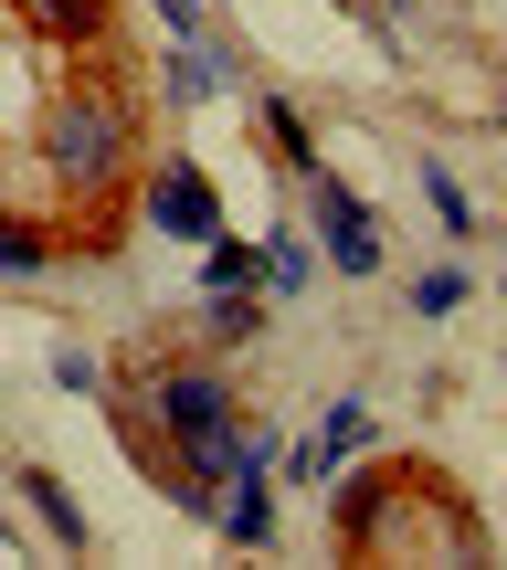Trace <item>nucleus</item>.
I'll return each mask as SVG.
<instances>
[{"label":"nucleus","mask_w":507,"mask_h":570,"mask_svg":"<svg viewBox=\"0 0 507 570\" xmlns=\"http://www.w3.org/2000/svg\"><path fill=\"white\" fill-rule=\"evenodd\" d=\"M42 169H53V190H75V202L127 190V169H138L127 106L117 96H53V106H42Z\"/></svg>","instance_id":"nucleus-1"},{"label":"nucleus","mask_w":507,"mask_h":570,"mask_svg":"<svg viewBox=\"0 0 507 570\" xmlns=\"http://www.w3.org/2000/svg\"><path fill=\"white\" fill-rule=\"evenodd\" d=\"M138 212L159 233H181V244H212V233H223V190H212V169H191V159L148 169V180H138Z\"/></svg>","instance_id":"nucleus-2"},{"label":"nucleus","mask_w":507,"mask_h":570,"mask_svg":"<svg viewBox=\"0 0 507 570\" xmlns=\"http://www.w3.org/2000/svg\"><path fill=\"white\" fill-rule=\"evenodd\" d=\"M148 412H159V433H212V423H233V381L212 360H169L148 381Z\"/></svg>","instance_id":"nucleus-3"},{"label":"nucleus","mask_w":507,"mask_h":570,"mask_svg":"<svg viewBox=\"0 0 507 570\" xmlns=\"http://www.w3.org/2000/svg\"><path fill=\"white\" fill-rule=\"evenodd\" d=\"M318 254L349 265V275H381V223H370V202L349 180H328V169H318Z\"/></svg>","instance_id":"nucleus-4"},{"label":"nucleus","mask_w":507,"mask_h":570,"mask_svg":"<svg viewBox=\"0 0 507 570\" xmlns=\"http://www.w3.org/2000/svg\"><path fill=\"white\" fill-rule=\"evenodd\" d=\"M370 433H381V423H370V402H360V391H349V402H328V412H318V433L296 444V475H318V487H328V475H339L349 454L370 444Z\"/></svg>","instance_id":"nucleus-5"},{"label":"nucleus","mask_w":507,"mask_h":570,"mask_svg":"<svg viewBox=\"0 0 507 570\" xmlns=\"http://www.w3.org/2000/svg\"><path fill=\"white\" fill-rule=\"evenodd\" d=\"M391 487H402L391 465H370V475H328V518H339V550H370V529H381Z\"/></svg>","instance_id":"nucleus-6"},{"label":"nucleus","mask_w":507,"mask_h":570,"mask_svg":"<svg viewBox=\"0 0 507 570\" xmlns=\"http://www.w3.org/2000/svg\"><path fill=\"white\" fill-rule=\"evenodd\" d=\"M212 529H223L233 550H275V475H233V487L212 497Z\"/></svg>","instance_id":"nucleus-7"},{"label":"nucleus","mask_w":507,"mask_h":570,"mask_svg":"<svg viewBox=\"0 0 507 570\" xmlns=\"http://www.w3.org/2000/svg\"><path fill=\"white\" fill-rule=\"evenodd\" d=\"M21 497H32V518L53 529V550H96V529H85V508L64 497V475H53V465H21Z\"/></svg>","instance_id":"nucleus-8"},{"label":"nucleus","mask_w":507,"mask_h":570,"mask_svg":"<svg viewBox=\"0 0 507 570\" xmlns=\"http://www.w3.org/2000/svg\"><path fill=\"white\" fill-rule=\"evenodd\" d=\"M264 306H275L264 285H233V296H202V338H212V348H254V338H264Z\"/></svg>","instance_id":"nucleus-9"},{"label":"nucleus","mask_w":507,"mask_h":570,"mask_svg":"<svg viewBox=\"0 0 507 570\" xmlns=\"http://www.w3.org/2000/svg\"><path fill=\"white\" fill-rule=\"evenodd\" d=\"M318 223L306 233H264V296H306V285H318Z\"/></svg>","instance_id":"nucleus-10"},{"label":"nucleus","mask_w":507,"mask_h":570,"mask_svg":"<svg viewBox=\"0 0 507 570\" xmlns=\"http://www.w3.org/2000/svg\"><path fill=\"white\" fill-rule=\"evenodd\" d=\"M11 11H32V32H42V42H64V53L106 42V0H11Z\"/></svg>","instance_id":"nucleus-11"},{"label":"nucleus","mask_w":507,"mask_h":570,"mask_svg":"<svg viewBox=\"0 0 507 570\" xmlns=\"http://www.w3.org/2000/svg\"><path fill=\"white\" fill-rule=\"evenodd\" d=\"M223 85H233V63L212 53L202 32H181V42H169V96H181V106H212Z\"/></svg>","instance_id":"nucleus-12"},{"label":"nucleus","mask_w":507,"mask_h":570,"mask_svg":"<svg viewBox=\"0 0 507 570\" xmlns=\"http://www.w3.org/2000/svg\"><path fill=\"white\" fill-rule=\"evenodd\" d=\"M233 285H264V244L212 233V244H202V296H233Z\"/></svg>","instance_id":"nucleus-13"},{"label":"nucleus","mask_w":507,"mask_h":570,"mask_svg":"<svg viewBox=\"0 0 507 570\" xmlns=\"http://www.w3.org/2000/svg\"><path fill=\"white\" fill-rule=\"evenodd\" d=\"M254 138L275 148V159L296 169V180H318V148H306V117H296L285 96H264V106H254Z\"/></svg>","instance_id":"nucleus-14"},{"label":"nucleus","mask_w":507,"mask_h":570,"mask_svg":"<svg viewBox=\"0 0 507 570\" xmlns=\"http://www.w3.org/2000/svg\"><path fill=\"white\" fill-rule=\"evenodd\" d=\"M455 306H466V265H433V275H412V317H433V327H445Z\"/></svg>","instance_id":"nucleus-15"},{"label":"nucleus","mask_w":507,"mask_h":570,"mask_svg":"<svg viewBox=\"0 0 507 570\" xmlns=\"http://www.w3.org/2000/svg\"><path fill=\"white\" fill-rule=\"evenodd\" d=\"M423 202H433V223H445V233H476V202H466L455 169H423Z\"/></svg>","instance_id":"nucleus-16"},{"label":"nucleus","mask_w":507,"mask_h":570,"mask_svg":"<svg viewBox=\"0 0 507 570\" xmlns=\"http://www.w3.org/2000/svg\"><path fill=\"white\" fill-rule=\"evenodd\" d=\"M42 265H53V244L32 223H0V275H42Z\"/></svg>","instance_id":"nucleus-17"},{"label":"nucleus","mask_w":507,"mask_h":570,"mask_svg":"<svg viewBox=\"0 0 507 570\" xmlns=\"http://www.w3.org/2000/svg\"><path fill=\"white\" fill-rule=\"evenodd\" d=\"M53 391H75V402H96V391H106V370L85 360V348H64V360H53Z\"/></svg>","instance_id":"nucleus-18"}]
</instances>
